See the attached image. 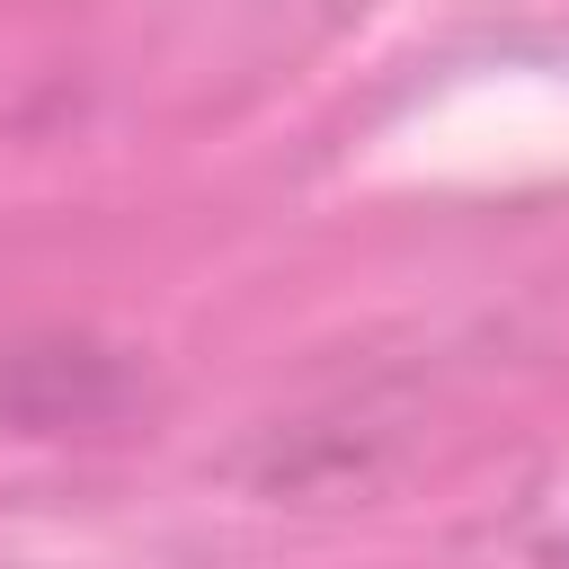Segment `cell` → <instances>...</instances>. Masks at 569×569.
<instances>
[{
  "label": "cell",
  "mask_w": 569,
  "mask_h": 569,
  "mask_svg": "<svg viewBox=\"0 0 569 569\" xmlns=\"http://www.w3.org/2000/svg\"><path fill=\"white\" fill-rule=\"evenodd\" d=\"M542 560H551V569H569V525L551 533V551H542Z\"/></svg>",
  "instance_id": "obj_1"
}]
</instances>
